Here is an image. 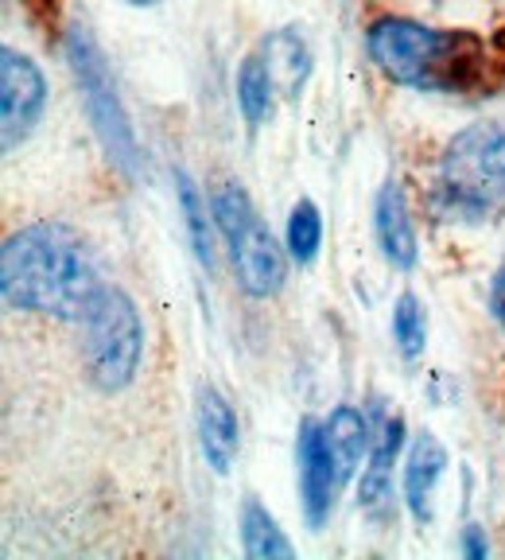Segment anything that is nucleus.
<instances>
[{"label":"nucleus","mask_w":505,"mask_h":560,"mask_svg":"<svg viewBox=\"0 0 505 560\" xmlns=\"http://www.w3.org/2000/svg\"><path fill=\"white\" fill-rule=\"evenodd\" d=\"M447 471V447L432 432H420L409 447V464H404V502L420 525L432 522V499Z\"/></svg>","instance_id":"nucleus-11"},{"label":"nucleus","mask_w":505,"mask_h":560,"mask_svg":"<svg viewBox=\"0 0 505 560\" xmlns=\"http://www.w3.org/2000/svg\"><path fill=\"white\" fill-rule=\"evenodd\" d=\"M369 59L392 82L424 94H471L490 90L502 70V51L474 32H447L404 16H385L366 35Z\"/></svg>","instance_id":"nucleus-1"},{"label":"nucleus","mask_w":505,"mask_h":560,"mask_svg":"<svg viewBox=\"0 0 505 560\" xmlns=\"http://www.w3.org/2000/svg\"><path fill=\"white\" fill-rule=\"evenodd\" d=\"M97 289L86 242L62 222H35L4 242L0 292L9 307L79 319Z\"/></svg>","instance_id":"nucleus-2"},{"label":"nucleus","mask_w":505,"mask_h":560,"mask_svg":"<svg viewBox=\"0 0 505 560\" xmlns=\"http://www.w3.org/2000/svg\"><path fill=\"white\" fill-rule=\"evenodd\" d=\"M436 210L451 222H479L505 210V121H479L447 140Z\"/></svg>","instance_id":"nucleus-3"},{"label":"nucleus","mask_w":505,"mask_h":560,"mask_svg":"<svg viewBox=\"0 0 505 560\" xmlns=\"http://www.w3.org/2000/svg\"><path fill=\"white\" fill-rule=\"evenodd\" d=\"M490 312H494V319L505 327V261L497 265L494 284H490Z\"/></svg>","instance_id":"nucleus-20"},{"label":"nucleus","mask_w":505,"mask_h":560,"mask_svg":"<svg viewBox=\"0 0 505 560\" xmlns=\"http://www.w3.org/2000/svg\"><path fill=\"white\" fill-rule=\"evenodd\" d=\"M462 552L471 560H486V537H482L479 525H467V534H462Z\"/></svg>","instance_id":"nucleus-21"},{"label":"nucleus","mask_w":505,"mask_h":560,"mask_svg":"<svg viewBox=\"0 0 505 560\" xmlns=\"http://www.w3.org/2000/svg\"><path fill=\"white\" fill-rule=\"evenodd\" d=\"M272 86H277V82H272L265 59L261 55H249V59L242 62V70H237V109H242V117L252 129L272 117Z\"/></svg>","instance_id":"nucleus-16"},{"label":"nucleus","mask_w":505,"mask_h":560,"mask_svg":"<svg viewBox=\"0 0 505 560\" xmlns=\"http://www.w3.org/2000/svg\"><path fill=\"white\" fill-rule=\"evenodd\" d=\"M265 67L284 97H296L312 74V51L296 32H277L265 39Z\"/></svg>","instance_id":"nucleus-14"},{"label":"nucleus","mask_w":505,"mask_h":560,"mask_svg":"<svg viewBox=\"0 0 505 560\" xmlns=\"http://www.w3.org/2000/svg\"><path fill=\"white\" fill-rule=\"evenodd\" d=\"M67 62H70V70H74L82 109H86L109 164L121 167L125 175H137V167H140L137 132H132L129 114H125L121 97H117L109 62H105L102 47L94 44V35H90L86 27H70L67 32Z\"/></svg>","instance_id":"nucleus-6"},{"label":"nucleus","mask_w":505,"mask_h":560,"mask_svg":"<svg viewBox=\"0 0 505 560\" xmlns=\"http://www.w3.org/2000/svg\"><path fill=\"white\" fill-rule=\"evenodd\" d=\"M374 226H377V242H381V254L389 257V265L412 269L420 257V245H416V226H412V214H409V199H404V187L397 184V179H389V184L377 191Z\"/></svg>","instance_id":"nucleus-10"},{"label":"nucleus","mask_w":505,"mask_h":560,"mask_svg":"<svg viewBox=\"0 0 505 560\" xmlns=\"http://www.w3.org/2000/svg\"><path fill=\"white\" fill-rule=\"evenodd\" d=\"M199 447L207 455V464L214 467L219 475L230 471L237 455V440H242V429H237V412L230 405V397L214 385H202L199 389Z\"/></svg>","instance_id":"nucleus-9"},{"label":"nucleus","mask_w":505,"mask_h":560,"mask_svg":"<svg viewBox=\"0 0 505 560\" xmlns=\"http://www.w3.org/2000/svg\"><path fill=\"white\" fill-rule=\"evenodd\" d=\"M296 455H300V494H304L307 525L319 529L331 517L334 499H339V487H342L331 444H327V432H322V420H304L300 424Z\"/></svg>","instance_id":"nucleus-8"},{"label":"nucleus","mask_w":505,"mask_h":560,"mask_svg":"<svg viewBox=\"0 0 505 560\" xmlns=\"http://www.w3.org/2000/svg\"><path fill=\"white\" fill-rule=\"evenodd\" d=\"M242 545L245 557L252 560H292V552H296L284 537V529L277 525V517L257 499H249L242 510Z\"/></svg>","instance_id":"nucleus-15"},{"label":"nucleus","mask_w":505,"mask_h":560,"mask_svg":"<svg viewBox=\"0 0 505 560\" xmlns=\"http://www.w3.org/2000/svg\"><path fill=\"white\" fill-rule=\"evenodd\" d=\"M129 4H152V0H129Z\"/></svg>","instance_id":"nucleus-22"},{"label":"nucleus","mask_w":505,"mask_h":560,"mask_svg":"<svg viewBox=\"0 0 505 560\" xmlns=\"http://www.w3.org/2000/svg\"><path fill=\"white\" fill-rule=\"evenodd\" d=\"M404 447V420L389 417L385 420L381 436L369 447V459L362 467V482H357V506L369 510V514H381L392 499V464Z\"/></svg>","instance_id":"nucleus-12"},{"label":"nucleus","mask_w":505,"mask_h":560,"mask_svg":"<svg viewBox=\"0 0 505 560\" xmlns=\"http://www.w3.org/2000/svg\"><path fill=\"white\" fill-rule=\"evenodd\" d=\"M210 214L219 222L222 237L230 245V261H234L237 284H242L249 296L269 300L280 292L287 277L284 249L277 245L272 230L265 226V219L257 214L252 199L245 195V187L222 184L210 199Z\"/></svg>","instance_id":"nucleus-5"},{"label":"nucleus","mask_w":505,"mask_h":560,"mask_svg":"<svg viewBox=\"0 0 505 560\" xmlns=\"http://www.w3.org/2000/svg\"><path fill=\"white\" fill-rule=\"evenodd\" d=\"M319 245H322L319 207L312 199H300L292 207V214H287V254H292V261L312 265L319 257Z\"/></svg>","instance_id":"nucleus-18"},{"label":"nucleus","mask_w":505,"mask_h":560,"mask_svg":"<svg viewBox=\"0 0 505 560\" xmlns=\"http://www.w3.org/2000/svg\"><path fill=\"white\" fill-rule=\"evenodd\" d=\"M392 339L401 347L404 359H416L427 342V319H424V304H420L412 292H404L392 307Z\"/></svg>","instance_id":"nucleus-19"},{"label":"nucleus","mask_w":505,"mask_h":560,"mask_svg":"<svg viewBox=\"0 0 505 560\" xmlns=\"http://www.w3.org/2000/svg\"><path fill=\"white\" fill-rule=\"evenodd\" d=\"M82 319V359H86L90 382L102 394H121L137 377L140 354H144V324L140 312L121 289H102L86 304Z\"/></svg>","instance_id":"nucleus-4"},{"label":"nucleus","mask_w":505,"mask_h":560,"mask_svg":"<svg viewBox=\"0 0 505 560\" xmlns=\"http://www.w3.org/2000/svg\"><path fill=\"white\" fill-rule=\"evenodd\" d=\"M322 432H327V444H331L334 467H339V479L350 482L354 467L362 464V455L369 452V424H366V417H362L354 405H339L331 417L322 420Z\"/></svg>","instance_id":"nucleus-13"},{"label":"nucleus","mask_w":505,"mask_h":560,"mask_svg":"<svg viewBox=\"0 0 505 560\" xmlns=\"http://www.w3.org/2000/svg\"><path fill=\"white\" fill-rule=\"evenodd\" d=\"M175 184H179V207H184V219H187V234H191L195 245V257L199 265H207V272L214 269V237H210V219H207V202H202L199 187L191 184V175H175Z\"/></svg>","instance_id":"nucleus-17"},{"label":"nucleus","mask_w":505,"mask_h":560,"mask_svg":"<svg viewBox=\"0 0 505 560\" xmlns=\"http://www.w3.org/2000/svg\"><path fill=\"white\" fill-rule=\"evenodd\" d=\"M0 114H4V152H12L27 132L39 125L47 105V82L44 70L35 67L27 55L4 47L0 51Z\"/></svg>","instance_id":"nucleus-7"}]
</instances>
